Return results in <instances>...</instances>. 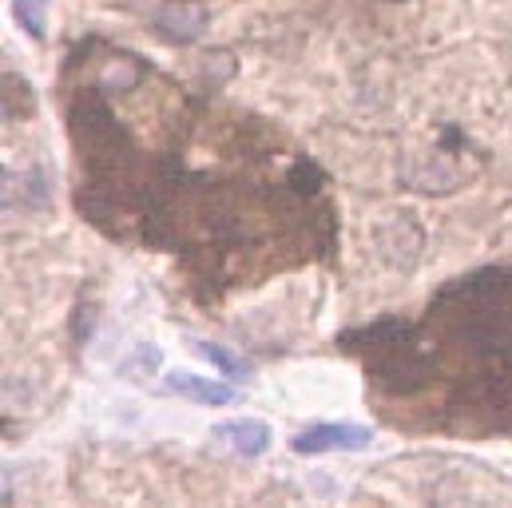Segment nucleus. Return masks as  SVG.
Wrapping results in <instances>:
<instances>
[{"mask_svg":"<svg viewBox=\"0 0 512 508\" xmlns=\"http://www.w3.org/2000/svg\"><path fill=\"white\" fill-rule=\"evenodd\" d=\"M203 354H207V358H215V362L223 366V374H235V378H243V374H247V366H243V362H235V358H227L219 346H203Z\"/></svg>","mask_w":512,"mask_h":508,"instance_id":"obj_7","label":"nucleus"},{"mask_svg":"<svg viewBox=\"0 0 512 508\" xmlns=\"http://www.w3.org/2000/svg\"><path fill=\"white\" fill-rule=\"evenodd\" d=\"M76 211L167 254L203 306L338 251L326 171L274 124L100 36L64 60Z\"/></svg>","mask_w":512,"mask_h":508,"instance_id":"obj_1","label":"nucleus"},{"mask_svg":"<svg viewBox=\"0 0 512 508\" xmlns=\"http://www.w3.org/2000/svg\"><path fill=\"white\" fill-rule=\"evenodd\" d=\"M44 12H48V0H12V16L28 36H44Z\"/></svg>","mask_w":512,"mask_h":508,"instance_id":"obj_6","label":"nucleus"},{"mask_svg":"<svg viewBox=\"0 0 512 508\" xmlns=\"http://www.w3.org/2000/svg\"><path fill=\"white\" fill-rule=\"evenodd\" d=\"M385 425L437 437H512V262L445 282L413 318L342 334Z\"/></svg>","mask_w":512,"mask_h":508,"instance_id":"obj_2","label":"nucleus"},{"mask_svg":"<svg viewBox=\"0 0 512 508\" xmlns=\"http://www.w3.org/2000/svg\"><path fill=\"white\" fill-rule=\"evenodd\" d=\"M167 389L187 397V401H203V405H231V401H239V389H231L227 381L195 378V374H167Z\"/></svg>","mask_w":512,"mask_h":508,"instance_id":"obj_4","label":"nucleus"},{"mask_svg":"<svg viewBox=\"0 0 512 508\" xmlns=\"http://www.w3.org/2000/svg\"><path fill=\"white\" fill-rule=\"evenodd\" d=\"M215 437L227 441V445H235V449L247 453V457H258V453L270 445V429H266L262 421H251V417H243V421H223V425L215 429Z\"/></svg>","mask_w":512,"mask_h":508,"instance_id":"obj_5","label":"nucleus"},{"mask_svg":"<svg viewBox=\"0 0 512 508\" xmlns=\"http://www.w3.org/2000/svg\"><path fill=\"white\" fill-rule=\"evenodd\" d=\"M298 453H326V449H362L370 445V429L362 425H314L290 441Z\"/></svg>","mask_w":512,"mask_h":508,"instance_id":"obj_3","label":"nucleus"}]
</instances>
